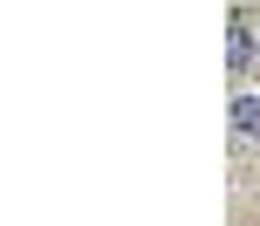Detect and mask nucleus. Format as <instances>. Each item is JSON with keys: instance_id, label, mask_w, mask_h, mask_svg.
<instances>
[{"instance_id": "nucleus-2", "label": "nucleus", "mask_w": 260, "mask_h": 226, "mask_svg": "<svg viewBox=\"0 0 260 226\" xmlns=\"http://www.w3.org/2000/svg\"><path fill=\"white\" fill-rule=\"evenodd\" d=\"M233 137H240V144L260 137V96H233Z\"/></svg>"}, {"instance_id": "nucleus-1", "label": "nucleus", "mask_w": 260, "mask_h": 226, "mask_svg": "<svg viewBox=\"0 0 260 226\" xmlns=\"http://www.w3.org/2000/svg\"><path fill=\"white\" fill-rule=\"evenodd\" d=\"M226 69H233V76L253 69V27L247 21H233V35H226Z\"/></svg>"}]
</instances>
